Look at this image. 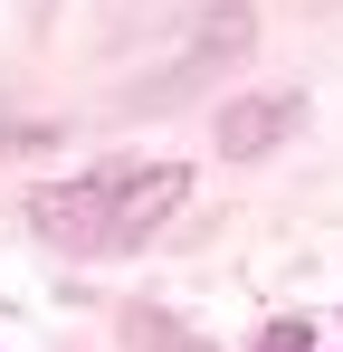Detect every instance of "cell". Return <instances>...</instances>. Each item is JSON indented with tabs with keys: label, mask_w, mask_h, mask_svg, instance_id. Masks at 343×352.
Returning a JSON list of instances; mask_svg holds the SVG:
<instances>
[{
	"label": "cell",
	"mask_w": 343,
	"mask_h": 352,
	"mask_svg": "<svg viewBox=\"0 0 343 352\" xmlns=\"http://www.w3.org/2000/svg\"><path fill=\"white\" fill-rule=\"evenodd\" d=\"M181 162H96L76 181H48L29 200V229L67 257H134L143 238L181 210Z\"/></svg>",
	"instance_id": "obj_1"
},
{
	"label": "cell",
	"mask_w": 343,
	"mask_h": 352,
	"mask_svg": "<svg viewBox=\"0 0 343 352\" xmlns=\"http://www.w3.org/2000/svg\"><path fill=\"white\" fill-rule=\"evenodd\" d=\"M258 352H315V333H305V324L286 314V324H267V343H258Z\"/></svg>",
	"instance_id": "obj_2"
}]
</instances>
